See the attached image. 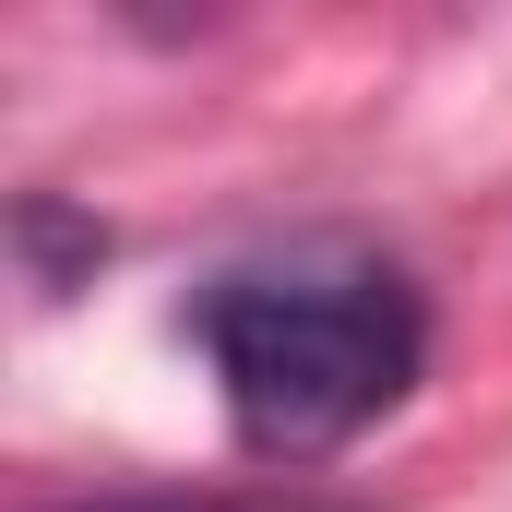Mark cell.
Returning <instances> with one entry per match:
<instances>
[{"instance_id": "7a4b0ae2", "label": "cell", "mask_w": 512, "mask_h": 512, "mask_svg": "<svg viewBox=\"0 0 512 512\" xmlns=\"http://www.w3.org/2000/svg\"><path fill=\"white\" fill-rule=\"evenodd\" d=\"M36 512H370V501L358 489H322V477H239V489L143 477V489H84V501H36Z\"/></svg>"}, {"instance_id": "3957f363", "label": "cell", "mask_w": 512, "mask_h": 512, "mask_svg": "<svg viewBox=\"0 0 512 512\" xmlns=\"http://www.w3.org/2000/svg\"><path fill=\"white\" fill-rule=\"evenodd\" d=\"M12 239H24L36 298H72V262H84V274L108 262V239H96V227H60V203H48V191H24V203H12Z\"/></svg>"}, {"instance_id": "6da1fadb", "label": "cell", "mask_w": 512, "mask_h": 512, "mask_svg": "<svg viewBox=\"0 0 512 512\" xmlns=\"http://www.w3.org/2000/svg\"><path fill=\"white\" fill-rule=\"evenodd\" d=\"M191 346L227 393L239 453H262L274 477H310L417 393L429 298L405 286V262L358 239H286V251L227 262L191 298Z\"/></svg>"}]
</instances>
